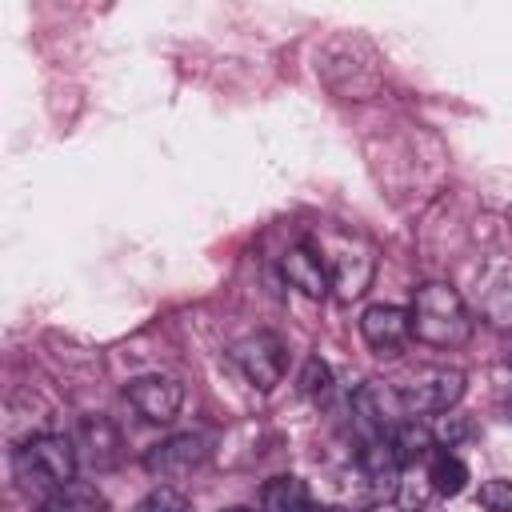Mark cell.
<instances>
[{"label":"cell","mask_w":512,"mask_h":512,"mask_svg":"<svg viewBox=\"0 0 512 512\" xmlns=\"http://www.w3.org/2000/svg\"><path fill=\"white\" fill-rule=\"evenodd\" d=\"M12 464H16V480L28 492H36V500L40 496H52V492H64L68 484H76V468H80L72 436H60V432H36V436H28L16 448Z\"/></svg>","instance_id":"obj_3"},{"label":"cell","mask_w":512,"mask_h":512,"mask_svg":"<svg viewBox=\"0 0 512 512\" xmlns=\"http://www.w3.org/2000/svg\"><path fill=\"white\" fill-rule=\"evenodd\" d=\"M72 444H76V460L80 468H92V472H112L124 456V440H120V428L108 420V416H84L72 432Z\"/></svg>","instance_id":"obj_9"},{"label":"cell","mask_w":512,"mask_h":512,"mask_svg":"<svg viewBox=\"0 0 512 512\" xmlns=\"http://www.w3.org/2000/svg\"><path fill=\"white\" fill-rule=\"evenodd\" d=\"M132 512H192V504H188V496H184L180 488L160 484V488H152Z\"/></svg>","instance_id":"obj_15"},{"label":"cell","mask_w":512,"mask_h":512,"mask_svg":"<svg viewBox=\"0 0 512 512\" xmlns=\"http://www.w3.org/2000/svg\"><path fill=\"white\" fill-rule=\"evenodd\" d=\"M324 512H352V508H324Z\"/></svg>","instance_id":"obj_18"},{"label":"cell","mask_w":512,"mask_h":512,"mask_svg":"<svg viewBox=\"0 0 512 512\" xmlns=\"http://www.w3.org/2000/svg\"><path fill=\"white\" fill-rule=\"evenodd\" d=\"M124 396L128 404L140 412V420L148 424H172L184 408V388L180 380L172 376H160V372H148V376H136L124 384Z\"/></svg>","instance_id":"obj_7"},{"label":"cell","mask_w":512,"mask_h":512,"mask_svg":"<svg viewBox=\"0 0 512 512\" xmlns=\"http://www.w3.org/2000/svg\"><path fill=\"white\" fill-rule=\"evenodd\" d=\"M232 368L260 392H272L288 372V348L272 332H248L228 348Z\"/></svg>","instance_id":"obj_5"},{"label":"cell","mask_w":512,"mask_h":512,"mask_svg":"<svg viewBox=\"0 0 512 512\" xmlns=\"http://www.w3.org/2000/svg\"><path fill=\"white\" fill-rule=\"evenodd\" d=\"M392 388H396V396L412 420L416 416H440V412H452L460 404L464 372L448 368V364H420L408 376H400Z\"/></svg>","instance_id":"obj_4"},{"label":"cell","mask_w":512,"mask_h":512,"mask_svg":"<svg viewBox=\"0 0 512 512\" xmlns=\"http://www.w3.org/2000/svg\"><path fill=\"white\" fill-rule=\"evenodd\" d=\"M412 336L428 348H460L472 336V312L464 304V296L444 284V280H428L412 292Z\"/></svg>","instance_id":"obj_2"},{"label":"cell","mask_w":512,"mask_h":512,"mask_svg":"<svg viewBox=\"0 0 512 512\" xmlns=\"http://www.w3.org/2000/svg\"><path fill=\"white\" fill-rule=\"evenodd\" d=\"M424 476H428V484H432L436 496H460L468 488V464L456 452H448V448H436L428 456Z\"/></svg>","instance_id":"obj_12"},{"label":"cell","mask_w":512,"mask_h":512,"mask_svg":"<svg viewBox=\"0 0 512 512\" xmlns=\"http://www.w3.org/2000/svg\"><path fill=\"white\" fill-rule=\"evenodd\" d=\"M224 512H256V508H244V504H236V508H224Z\"/></svg>","instance_id":"obj_17"},{"label":"cell","mask_w":512,"mask_h":512,"mask_svg":"<svg viewBox=\"0 0 512 512\" xmlns=\"http://www.w3.org/2000/svg\"><path fill=\"white\" fill-rule=\"evenodd\" d=\"M476 500H480L484 512H512V480H504V476L484 480L480 492H476Z\"/></svg>","instance_id":"obj_16"},{"label":"cell","mask_w":512,"mask_h":512,"mask_svg":"<svg viewBox=\"0 0 512 512\" xmlns=\"http://www.w3.org/2000/svg\"><path fill=\"white\" fill-rule=\"evenodd\" d=\"M304 240L316 248L320 264L328 272V288H332V296L340 304H352V300H360L372 288V276H376V244L364 232L328 224V228H320V232H312Z\"/></svg>","instance_id":"obj_1"},{"label":"cell","mask_w":512,"mask_h":512,"mask_svg":"<svg viewBox=\"0 0 512 512\" xmlns=\"http://www.w3.org/2000/svg\"><path fill=\"white\" fill-rule=\"evenodd\" d=\"M296 384H300V392H304V396L320 400V396H328V392H332V368H328L320 356H308V360H304V368H300V376H296Z\"/></svg>","instance_id":"obj_14"},{"label":"cell","mask_w":512,"mask_h":512,"mask_svg":"<svg viewBox=\"0 0 512 512\" xmlns=\"http://www.w3.org/2000/svg\"><path fill=\"white\" fill-rule=\"evenodd\" d=\"M260 508H264V512H308V508H312L308 484H304L300 476H292V472L272 476V480H264V488H260Z\"/></svg>","instance_id":"obj_11"},{"label":"cell","mask_w":512,"mask_h":512,"mask_svg":"<svg viewBox=\"0 0 512 512\" xmlns=\"http://www.w3.org/2000/svg\"><path fill=\"white\" fill-rule=\"evenodd\" d=\"M204 460H208V440L196 436V432H176V436L152 444V448L144 452L140 464H144V472H148L152 480H160V484H176V480L192 476Z\"/></svg>","instance_id":"obj_6"},{"label":"cell","mask_w":512,"mask_h":512,"mask_svg":"<svg viewBox=\"0 0 512 512\" xmlns=\"http://www.w3.org/2000/svg\"><path fill=\"white\" fill-rule=\"evenodd\" d=\"M280 276H284V284L288 288H296L300 296H308V300H324L332 288H328V272H324V264H320V256H316V248L308 244V240H296L292 248H284V256H280Z\"/></svg>","instance_id":"obj_10"},{"label":"cell","mask_w":512,"mask_h":512,"mask_svg":"<svg viewBox=\"0 0 512 512\" xmlns=\"http://www.w3.org/2000/svg\"><path fill=\"white\" fill-rule=\"evenodd\" d=\"M360 336H364V344H368L376 356L392 360V356H400V352L408 348V340H412V316H408V308H400V304H368V308L360 312Z\"/></svg>","instance_id":"obj_8"},{"label":"cell","mask_w":512,"mask_h":512,"mask_svg":"<svg viewBox=\"0 0 512 512\" xmlns=\"http://www.w3.org/2000/svg\"><path fill=\"white\" fill-rule=\"evenodd\" d=\"M32 512H108L104 496L96 488H84V484H68L64 492H52V496H40L32 504Z\"/></svg>","instance_id":"obj_13"}]
</instances>
